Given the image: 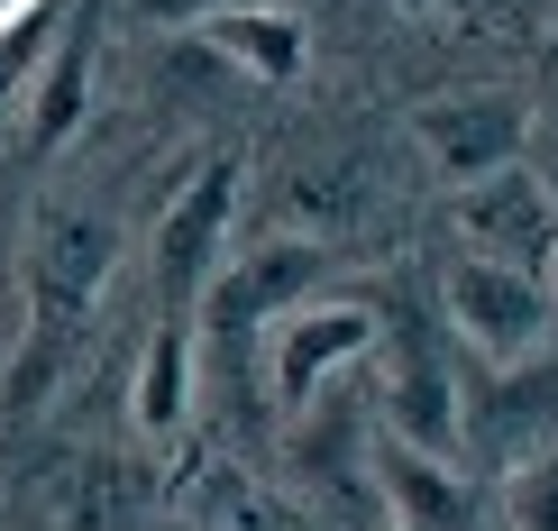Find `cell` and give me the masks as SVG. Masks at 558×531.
Wrapping results in <instances>:
<instances>
[{"mask_svg":"<svg viewBox=\"0 0 558 531\" xmlns=\"http://www.w3.org/2000/svg\"><path fill=\"white\" fill-rule=\"evenodd\" d=\"M549 431H558V366L513 358L504 376H485V385L458 395V441H476V449L531 458V449H549Z\"/></svg>","mask_w":558,"mask_h":531,"instance_id":"5","label":"cell"},{"mask_svg":"<svg viewBox=\"0 0 558 531\" xmlns=\"http://www.w3.org/2000/svg\"><path fill=\"white\" fill-rule=\"evenodd\" d=\"M504 522L513 531H558V449H531L504 468Z\"/></svg>","mask_w":558,"mask_h":531,"instance_id":"12","label":"cell"},{"mask_svg":"<svg viewBox=\"0 0 558 531\" xmlns=\"http://www.w3.org/2000/svg\"><path fill=\"white\" fill-rule=\"evenodd\" d=\"M183 403H193V349H183V330L166 321V330L147 339V366H137V431L166 441L183 422Z\"/></svg>","mask_w":558,"mask_h":531,"instance_id":"11","label":"cell"},{"mask_svg":"<svg viewBox=\"0 0 558 531\" xmlns=\"http://www.w3.org/2000/svg\"><path fill=\"white\" fill-rule=\"evenodd\" d=\"M202 46H211L239 83H293L302 56H312L302 19H284V10H220V19H202Z\"/></svg>","mask_w":558,"mask_h":531,"instance_id":"7","label":"cell"},{"mask_svg":"<svg viewBox=\"0 0 558 531\" xmlns=\"http://www.w3.org/2000/svg\"><path fill=\"white\" fill-rule=\"evenodd\" d=\"M449 330L468 339L476 358L513 366V358L541 349V330H549V285H541V275H522V266L468 257V266L449 275Z\"/></svg>","mask_w":558,"mask_h":531,"instance_id":"2","label":"cell"},{"mask_svg":"<svg viewBox=\"0 0 558 531\" xmlns=\"http://www.w3.org/2000/svg\"><path fill=\"white\" fill-rule=\"evenodd\" d=\"M220 220H229V174H202L193 202H174V220H166V293H174V303L202 285V275H211Z\"/></svg>","mask_w":558,"mask_h":531,"instance_id":"10","label":"cell"},{"mask_svg":"<svg viewBox=\"0 0 558 531\" xmlns=\"http://www.w3.org/2000/svg\"><path fill=\"white\" fill-rule=\"evenodd\" d=\"M376 349V312L366 303H302L275 321V403L284 412H312L320 385L339 376L348 358Z\"/></svg>","mask_w":558,"mask_h":531,"instance_id":"4","label":"cell"},{"mask_svg":"<svg viewBox=\"0 0 558 531\" xmlns=\"http://www.w3.org/2000/svg\"><path fill=\"white\" fill-rule=\"evenodd\" d=\"M393 431H403V449H458V385H449V366H439L430 349H412L403 366H393Z\"/></svg>","mask_w":558,"mask_h":531,"instance_id":"9","label":"cell"},{"mask_svg":"<svg viewBox=\"0 0 558 531\" xmlns=\"http://www.w3.org/2000/svg\"><path fill=\"white\" fill-rule=\"evenodd\" d=\"M83 101H92V56L74 46V56L56 64V74H46V101H37V147H64V137H74V120H83Z\"/></svg>","mask_w":558,"mask_h":531,"instance_id":"13","label":"cell"},{"mask_svg":"<svg viewBox=\"0 0 558 531\" xmlns=\"http://www.w3.org/2000/svg\"><path fill=\"white\" fill-rule=\"evenodd\" d=\"M412 147H422V166L439 183H485L495 166H522L531 147V110L513 92H439V101L412 110Z\"/></svg>","mask_w":558,"mask_h":531,"instance_id":"1","label":"cell"},{"mask_svg":"<svg viewBox=\"0 0 558 531\" xmlns=\"http://www.w3.org/2000/svg\"><path fill=\"white\" fill-rule=\"evenodd\" d=\"M541 285H549V303H558V248H549V266H541Z\"/></svg>","mask_w":558,"mask_h":531,"instance_id":"15","label":"cell"},{"mask_svg":"<svg viewBox=\"0 0 558 531\" xmlns=\"http://www.w3.org/2000/svg\"><path fill=\"white\" fill-rule=\"evenodd\" d=\"M376 486H385V504H393V522H403V531H476V495L458 486L430 449H403V441H393V449L376 458Z\"/></svg>","mask_w":558,"mask_h":531,"instance_id":"8","label":"cell"},{"mask_svg":"<svg viewBox=\"0 0 558 531\" xmlns=\"http://www.w3.org/2000/svg\"><path fill=\"white\" fill-rule=\"evenodd\" d=\"M320 275H330V257H320L312 239H257V257H239L220 275V321L229 330H247V321L257 312H302V293L320 285Z\"/></svg>","mask_w":558,"mask_h":531,"instance_id":"6","label":"cell"},{"mask_svg":"<svg viewBox=\"0 0 558 531\" xmlns=\"http://www.w3.org/2000/svg\"><path fill=\"white\" fill-rule=\"evenodd\" d=\"M549 92H558V56H549Z\"/></svg>","mask_w":558,"mask_h":531,"instance_id":"16","label":"cell"},{"mask_svg":"<svg viewBox=\"0 0 558 531\" xmlns=\"http://www.w3.org/2000/svg\"><path fill=\"white\" fill-rule=\"evenodd\" d=\"M385 531H403V522H385Z\"/></svg>","mask_w":558,"mask_h":531,"instance_id":"17","label":"cell"},{"mask_svg":"<svg viewBox=\"0 0 558 531\" xmlns=\"http://www.w3.org/2000/svg\"><path fill=\"white\" fill-rule=\"evenodd\" d=\"M458 229H468L476 257L522 266V275H541L549 248H558V212H549V193H541L531 166H495L485 183H468L458 193Z\"/></svg>","mask_w":558,"mask_h":531,"instance_id":"3","label":"cell"},{"mask_svg":"<svg viewBox=\"0 0 558 531\" xmlns=\"http://www.w3.org/2000/svg\"><path fill=\"white\" fill-rule=\"evenodd\" d=\"M220 10H284V0H147V19H220Z\"/></svg>","mask_w":558,"mask_h":531,"instance_id":"14","label":"cell"}]
</instances>
